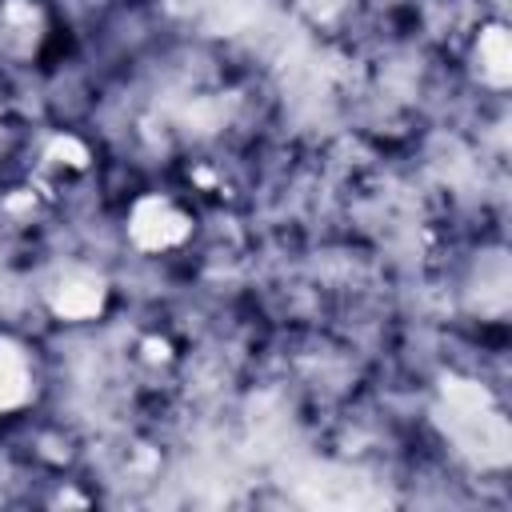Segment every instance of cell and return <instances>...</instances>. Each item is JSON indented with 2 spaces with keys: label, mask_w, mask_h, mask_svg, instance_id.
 <instances>
[{
  "label": "cell",
  "mask_w": 512,
  "mask_h": 512,
  "mask_svg": "<svg viewBox=\"0 0 512 512\" xmlns=\"http://www.w3.org/2000/svg\"><path fill=\"white\" fill-rule=\"evenodd\" d=\"M132 232H136V240H140V244H148V248H164V244H172V240H180V236H184V220H180L168 204L148 200V204H140V208H136Z\"/></svg>",
  "instance_id": "obj_1"
},
{
  "label": "cell",
  "mask_w": 512,
  "mask_h": 512,
  "mask_svg": "<svg viewBox=\"0 0 512 512\" xmlns=\"http://www.w3.org/2000/svg\"><path fill=\"white\" fill-rule=\"evenodd\" d=\"M28 396V368L12 344H0V408H12Z\"/></svg>",
  "instance_id": "obj_2"
},
{
  "label": "cell",
  "mask_w": 512,
  "mask_h": 512,
  "mask_svg": "<svg viewBox=\"0 0 512 512\" xmlns=\"http://www.w3.org/2000/svg\"><path fill=\"white\" fill-rule=\"evenodd\" d=\"M100 300H104L100 280H68L56 292V312L60 316H92L100 308Z\"/></svg>",
  "instance_id": "obj_3"
}]
</instances>
